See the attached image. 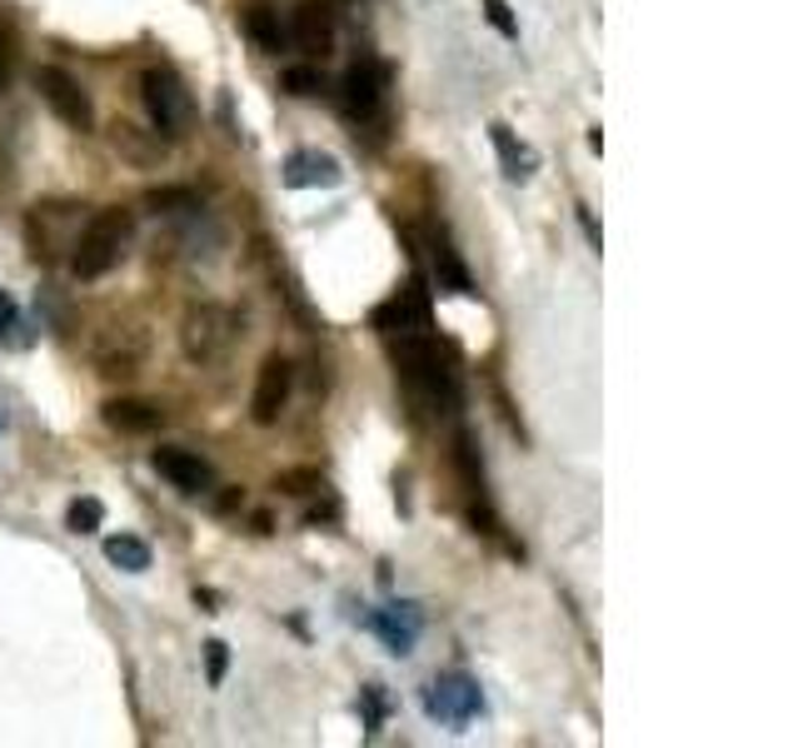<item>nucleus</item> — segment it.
I'll use <instances>...</instances> for the list:
<instances>
[{
	"instance_id": "f257e3e1",
	"label": "nucleus",
	"mask_w": 798,
	"mask_h": 748,
	"mask_svg": "<svg viewBox=\"0 0 798 748\" xmlns=\"http://www.w3.org/2000/svg\"><path fill=\"white\" fill-rule=\"evenodd\" d=\"M389 355H395L399 379L409 385V395L434 404L439 414L459 409V369L454 355L439 349V339L429 329H415V335H389Z\"/></svg>"
},
{
	"instance_id": "f03ea898",
	"label": "nucleus",
	"mask_w": 798,
	"mask_h": 748,
	"mask_svg": "<svg viewBox=\"0 0 798 748\" xmlns=\"http://www.w3.org/2000/svg\"><path fill=\"white\" fill-rule=\"evenodd\" d=\"M130 229H135V219H130V209H120V205L90 215L85 225H80L75 245H70V269H75V279H100L105 269H115L120 255H125V245H130Z\"/></svg>"
},
{
	"instance_id": "7ed1b4c3",
	"label": "nucleus",
	"mask_w": 798,
	"mask_h": 748,
	"mask_svg": "<svg viewBox=\"0 0 798 748\" xmlns=\"http://www.w3.org/2000/svg\"><path fill=\"white\" fill-rule=\"evenodd\" d=\"M140 95H145V110H150V120H155V135H165V140L185 135L190 115H195V100H190V90L180 85L175 70L150 65L145 75H140Z\"/></svg>"
},
{
	"instance_id": "20e7f679",
	"label": "nucleus",
	"mask_w": 798,
	"mask_h": 748,
	"mask_svg": "<svg viewBox=\"0 0 798 748\" xmlns=\"http://www.w3.org/2000/svg\"><path fill=\"white\" fill-rule=\"evenodd\" d=\"M185 355L200 359V365H215V359L229 355V345H235V315H229L225 305H195L185 315Z\"/></svg>"
},
{
	"instance_id": "39448f33",
	"label": "nucleus",
	"mask_w": 798,
	"mask_h": 748,
	"mask_svg": "<svg viewBox=\"0 0 798 748\" xmlns=\"http://www.w3.org/2000/svg\"><path fill=\"white\" fill-rule=\"evenodd\" d=\"M35 90H40V100L55 110L60 125L80 130V135H90V130H95V105H90V95L80 90L75 75H65L60 65H40L35 70Z\"/></svg>"
},
{
	"instance_id": "423d86ee",
	"label": "nucleus",
	"mask_w": 798,
	"mask_h": 748,
	"mask_svg": "<svg viewBox=\"0 0 798 748\" xmlns=\"http://www.w3.org/2000/svg\"><path fill=\"white\" fill-rule=\"evenodd\" d=\"M424 708H429V718H439V724L464 728L469 718L484 714V694H479V684L469 674H439L434 684L424 688Z\"/></svg>"
},
{
	"instance_id": "0eeeda50",
	"label": "nucleus",
	"mask_w": 798,
	"mask_h": 748,
	"mask_svg": "<svg viewBox=\"0 0 798 748\" xmlns=\"http://www.w3.org/2000/svg\"><path fill=\"white\" fill-rule=\"evenodd\" d=\"M375 329L379 335H415V329H434V315H429V289L419 275H409V285L399 289L389 305L375 309Z\"/></svg>"
},
{
	"instance_id": "6e6552de",
	"label": "nucleus",
	"mask_w": 798,
	"mask_h": 748,
	"mask_svg": "<svg viewBox=\"0 0 798 748\" xmlns=\"http://www.w3.org/2000/svg\"><path fill=\"white\" fill-rule=\"evenodd\" d=\"M385 85H389V70L379 60H355L345 70V110L355 120H375L385 110Z\"/></svg>"
},
{
	"instance_id": "1a4fd4ad",
	"label": "nucleus",
	"mask_w": 798,
	"mask_h": 748,
	"mask_svg": "<svg viewBox=\"0 0 798 748\" xmlns=\"http://www.w3.org/2000/svg\"><path fill=\"white\" fill-rule=\"evenodd\" d=\"M289 389H295V369H289V359L285 355H265L259 379H255V399H249L255 424H275L279 409L289 404Z\"/></svg>"
},
{
	"instance_id": "9d476101",
	"label": "nucleus",
	"mask_w": 798,
	"mask_h": 748,
	"mask_svg": "<svg viewBox=\"0 0 798 748\" xmlns=\"http://www.w3.org/2000/svg\"><path fill=\"white\" fill-rule=\"evenodd\" d=\"M150 464H155V474L170 479L180 494H209V489H215V469L200 454H190V449H155Z\"/></svg>"
},
{
	"instance_id": "9b49d317",
	"label": "nucleus",
	"mask_w": 798,
	"mask_h": 748,
	"mask_svg": "<svg viewBox=\"0 0 798 748\" xmlns=\"http://www.w3.org/2000/svg\"><path fill=\"white\" fill-rule=\"evenodd\" d=\"M365 624H369V634L399 658V654H409L415 638H419V608L415 604H385V608H375Z\"/></svg>"
},
{
	"instance_id": "f8f14e48",
	"label": "nucleus",
	"mask_w": 798,
	"mask_h": 748,
	"mask_svg": "<svg viewBox=\"0 0 798 748\" xmlns=\"http://www.w3.org/2000/svg\"><path fill=\"white\" fill-rule=\"evenodd\" d=\"M289 35H295V45L305 50V55L325 60L329 50H335V10H329L325 0H305V6L295 10V25H289Z\"/></svg>"
},
{
	"instance_id": "ddd939ff",
	"label": "nucleus",
	"mask_w": 798,
	"mask_h": 748,
	"mask_svg": "<svg viewBox=\"0 0 798 748\" xmlns=\"http://www.w3.org/2000/svg\"><path fill=\"white\" fill-rule=\"evenodd\" d=\"M339 180H345V170H339L335 155H325V150H295V155L285 160V185L289 189H335Z\"/></svg>"
},
{
	"instance_id": "4468645a",
	"label": "nucleus",
	"mask_w": 798,
	"mask_h": 748,
	"mask_svg": "<svg viewBox=\"0 0 798 748\" xmlns=\"http://www.w3.org/2000/svg\"><path fill=\"white\" fill-rule=\"evenodd\" d=\"M95 365H100V375H110V379L135 375V369L145 365V335H140V329H115V335H105L95 349Z\"/></svg>"
},
{
	"instance_id": "2eb2a0df",
	"label": "nucleus",
	"mask_w": 798,
	"mask_h": 748,
	"mask_svg": "<svg viewBox=\"0 0 798 748\" xmlns=\"http://www.w3.org/2000/svg\"><path fill=\"white\" fill-rule=\"evenodd\" d=\"M429 255H434V285H439V295H464V299L479 295V289H474V275L464 269V259H459V249L449 245L444 229H434V239H429Z\"/></svg>"
},
{
	"instance_id": "dca6fc26",
	"label": "nucleus",
	"mask_w": 798,
	"mask_h": 748,
	"mask_svg": "<svg viewBox=\"0 0 798 748\" xmlns=\"http://www.w3.org/2000/svg\"><path fill=\"white\" fill-rule=\"evenodd\" d=\"M110 150H115L120 160H130L135 170L160 165V135L155 130L130 125V120H115V125H110Z\"/></svg>"
},
{
	"instance_id": "f3484780",
	"label": "nucleus",
	"mask_w": 798,
	"mask_h": 748,
	"mask_svg": "<svg viewBox=\"0 0 798 748\" xmlns=\"http://www.w3.org/2000/svg\"><path fill=\"white\" fill-rule=\"evenodd\" d=\"M40 215L50 219L45 229L25 219V229H30V255H35L40 265H50L60 249H70V239H60V225H65V219H75V205H40Z\"/></svg>"
},
{
	"instance_id": "a211bd4d",
	"label": "nucleus",
	"mask_w": 798,
	"mask_h": 748,
	"mask_svg": "<svg viewBox=\"0 0 798 748\" xmlns=\"http://www.w3.org/2000/svg\"><path fill=\"white\" fill-rule=\"evenodd\" d=\"M100 414H105V424L120 429V434H150V429H160V409L145 404V399H105Z\"/></svg>"
},
{
	"instance_id": "6ab92c4d",
	"label": "nucleus",
	"mask_w": 798,
	"mask_h": 748,
	"mask_svg": "<svg viewBox=\"0 0 798 748\" xmlns=\"http://www.w3.org/2000/svg\"><path fill=\"white\" fill-rule=\"evenodd\" d=\"M489 135H494V150H499V165H504V180H514V185H519V180L534 175V150L519 145L514 130L494 120V125H489Z\"/></svg>"
},
{
	"instance_id": "aec40b11",
	"label": "nucleus",
	"mask_w": 798,
	"mask_h": 748,
	"mask_svg": "<svg viewBox=\"0 0 798 748\" xmlns=\"http://www.w3.org/2000/svg\"><path fill=\"white\" fill-rule=\"evenodd\" d=\"M245 35L255 40L265 55H279V50H285V40H289V30L279 25V16H275L269 6H255V10L245 16Z\"/></svg>"
},
{
	"instance_id": "412c9836",
	"label": "nucleus",
	"mask_w": 798,
	"mask_h": 748,
	"mask_svg": "<svg viewBox=\"0 0 798 748\" xmlns=\"http://www.w3.org/2000/svg\"><path fill=\"white\" fill-rule=\"evenodd\" d=\"M145 209H155V215H200V189L155 185V189H145Z\"/></svg>"
},
{
	"instance_id": "4be33fe9",
	"label": "nucleus",
	"mask_w": 798,
	"mask_h": 748,
	"mask_svg": "<svg viewBox=\"0 0 798 748\" xmlns=\"http://www.w3.org/2000/svg\"><path fill=\"white\" fill-rule=\"evenodd\" d=\"M105 559L115 568H125V574H145L150 568V544L135 534H110L105 539Z\"/></svg>"
},
{
	"instance_id": "5701e85b",
	"label": "nucleus",
	"mask_w": 798,
	"mask_h": 748,
	"mask_svg": "<svg viewBox=\"0 0 798 748\" xmlns=\"http://www.w3.org/2000/svg\"><path fill=\"white\" fill-rule=\"evenodd\" d=\"M105 524V504L100 499H70V509H65V529L70 534H95V529Z\"/></svg>"
},
{
	"instance_id": "b1692460",
	"label": "nucleus",
	"mask_w": 798,
	"mask_h": 748,
	"mask_svg": "<svg viewBox=\"0 0 798 748\" xmlns=\"http://www.w3.org/2000/svg\"><path fill=\"white\" fill-rule=\"evenodd\" d=\"M279 85H285L289 95L309 100V95H319V85H325V80H319V70H315V65H289L285 75H279Z\"/></svg>"
},
{
	"instance_id": "393cba45",
	"label": "nucleus",
	"mask_w": 798,
	"mask_h": 748,
	"mask_svg": "<svg viewBox=\"0 0 798 748\" xmlns=\"http://www.w3.org/2000/svg\"><path fill=\"white\" fill-rule=\"evenodd\" d=\"M279 494H319L325 489V479H319V469H285V474L275 479Z\"/></svg>"
},
{
	"instance_id": "a878e982",
	"label": "nucleus",
	"mask_w": 798,
	"mask_h": 748,
	"mask_svg": "<svg viewBox=\"0 0 798 748\" xmlns=\"http://www.w3.org/2000/svg\"><path fill=\"white\" fill-rule=\"evenodd\" d=\"M225 674H229V644H225V638H209V644H205V678H209V688L225 684Z\"/></svg>"
},
{
	"instance_id": "bb28decb",
	"label": "nucleus",
	"mask_w": 798,
	"mask_h": 748,
	"mask_svg": "<svg viewBox=\"0 0 798 748\" xmlns=\"http://www.w3.org/2000/svg\"><path fill=\"white\" fill-rule=\"evenodd\" d=\"M359 704H365V728H369V734H379V728H385V714H389V704H385V694H379V684L359 688Z\"/></svg>"
},
{
	"instance_id": "cd10ccee",
	"label": "nucleus",
	"mask_w": 798,
	"mask_h": 748,
	"mask_svg": "<svg viewBox=\"0 0 798 748\" xmlns=\"http://www.w3.org/2000/svg\"><path fill=\"white\" fill-rule=\"evenodd\" d=\"M16 60H20L16 30H10V25H0V90H10V80H16Z\"/></svg>"
},
{
	"instance_id": "c85d7f7f",
	"label": "nucleus",
	"mask_w": 798,
	"mask_h": 748,
	"mask_svg": "<svg viewBox=\"0 0 798 748\" xmlns=\"http://www.w3.org/2000/svg\"><path fill=\"white\" fill-rule=\"evenodd\" d=\"M484 6V16H489V25L499 30L504 40H519V20H514V10L504 6V0H479Z\"/></svg>"
},
{
	"instance_id": "c756f323",
	"label": "nucleus",
	"mask_w": 798,
	"mask_h": 748,
	"mask_svg": "<svg viewBox=\"0 0 798 748\" xmlns=\"http://www.w3.org/2000/svg\"><path fill=\"white\" fill-rule=\"evenodd\" d=\"M10 329H20V309H16V299L0 289V339H10Z\"/></svg>"
},
{
	"instance_id": "7c9ffc66",
	"label": "nucleus",
	"mask_w": 798,
	"mask_h": 748,
	"mask_svg": "<svg viewBox=\"0 0 798 748\" xmlns=\"http://www.w3.org/2000/svg\"><path fill=\"white\" fill-rule=\"evenodd\" d=\"M579 225H584V235H589V245H604V229H598V219H594V209H584L579 205Z\"/></svg>"
},
{
	"instance_id": "2f4dec72",
	"label": "nucleus",
	"mask_w": 798,
	"mask_h": 748,
	"mask_svg": "<svg viewBox=\"0 0 798 748\" xmlns=\"http://www.w3.org/2000/svg\"><path fill=\"white\" fill-rule=\"evenodd\" d=\"M219 514H235V509H245V489H225V494L215 499Z\"/></svg>"
}]
</instances>
